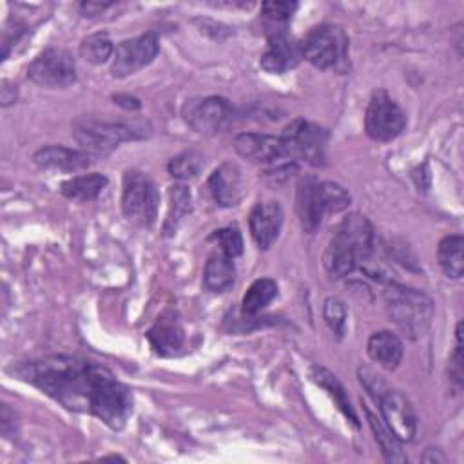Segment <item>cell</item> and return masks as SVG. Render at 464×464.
Returning a JSON list of instances; mask_svg holds the SVG:
<instances>
[{"label":"cell","instance_id":"d6986e66","mask_svg":"<svg viewBox=\"0 0 464 464\" xmlns=\"http://www.w3.org/2000/svg\"><path fill=\"white\" fill-rule=\"evenodd\" d=\"M34 163L40 169L49 170H63V172H80L85 170L92 161V156L85 150L67 149L62 145H49L34 152Z\"/></svg>","mask_w":464,"mask_h":464},{"label":"cell","instance_id":"83f0119b","mask_svg":"<svg viewBox=\"0 0 464 464\" xmlns=\"http://www.w3.org/2000/svg\"><path fill=\"white\" fill-rule=\"evenodd\" d=\"M277 295V283L274 279L263 277V279H256L246 294L243 295L241 301V310L243 315H256L257 312H261L274 297Z\"/></svg>","mask_w":464,"mask_h":464},{"label":"cell","instance_id":"30bf717a","mask_svg":"<svg viewBox=\"0 0 464 464\" xmlns=\"http://www.w3.org/2000/svg\"><path fill=\"white\" fill-rule=\"evenodd\" d=\"M406 127V114L399 103L382 89L375 91L368 102L364 129L375 141H392Z\"/></svg>","mask_w":464,"mask_h":464},{"label":"cell","instance_id":"7a4b0ae2","mask_svg":"<svg viewBox=\"0 0 464 464\" xmlns=\"http://www.w3.org/2000/svg\"><path fill=\"white\" fill-rule=\"evenodd\" d=\"M375 236L372 223L362 214H348L335 228L323 261L332 277H343L359 266H364L373 256Z\"/></svg>","mask_w":464,"mask_h":464},{"label":"cell","instance_id":"f1b7e54d","mask_svg":"<svg viewBox=\"0 0 464 464\" xmlns=\"http://www.w3.org/2000/svg\"><path fill=\"white\" fill-rule=\"evenodd\" d=\"M203 165H205L203 154L199 150H196V149H188V150H183L178 156H174L169 161L167 170H169V174L172 178L185 181V179L196 178L201 172Z\"/></svg>","mask_w":464,"mask_h":464},{"label":"cell","instance_id":"52a82bcc","mask_svg":"<svg viewBox=\"0 0 464 464\" xmlns=\"http://www.w3.org/2000/svg\"><path fill=\"white\" fill-rule=\"evenodd\" d=\"M160 194L152 179L140 170H127L123 176L121 210L127 219L140 227H150L156 219Z\"/></svg>","mask_w":464,"mask_h":464},{"label":"cell","instance_id":"8fae6325","mask_svg":"<svg viewBox=\"0 0 464 464\" xmlns=\"http://www.w3.org/2000/svg\"><path fill=\"white\" fill-rule=\"evenodd\" d=\"M160 51V40L156 31H147L140 36L123 40L118 44L112 58L111 72L116 78H125L149 65Z\"/></svg>","mask_w":464,"mask_h":464},{"label":"cell","instance_id":"484cf974","mask_svg":"<svg viewBox=\"0 0 464 464\" xmlns=\"http://www.w3.org/2000/svg\"><path fill=\"white\" fill-rule=\"evenodd\" d=\"M312 379H314L321 388H324V390L328 392V395L335 401L337 408H339V410L346 415V419H350V422L357 428V426H359L357 415H355V411H353V408H352V404H350V399H348V395H346L343 384L339 382V379H337L332 372H328L326 368H323V366H315V368L312 370Z\"/></svg>","mask_w":464,"mask_h":464},{"label":"cell","instance_id":"d6a6232c","mask_svg":"<svg viewBox=\"0 0 464 464\" xmlns=\"http://www.w3.org/2000/svg\"><path fill=\"white\" fill-rule=\"evenodd\" d=\"M297 9V2H285V0H272L261 4L263 16L272 24H286Z\"/></svg>","mask_w":464,"mask_h":464},{"label":"cell","instance_id":"6da1fadb","mask_svg":"<svg viewBox=\"0 0 464 464\" xmlns=\"http://www.w3.org/2000/svg\"><path fill=\"white\" fill-rule=\"evenodd\" d=\"M103 366L72 355L18 362L11 372L74 411H89L91 393Z\"/></svg>","mask_w":464,"mask_h":464},{"label":"cell","instance_id":"7c38bea8","mask_svg":"<svg viewBox=\"0 0 464 464\" xmlns=\"http://www.w3.org/2000/svg\"><path fill=\"white\" fill-rule=\"evenodd\" d=\"M232 114V107L223 96H207L190 100L183 105L187 125L199 134H216L223 129Z\"/></svg>","mask_w":464,"mask_h":464},{"label":"cell","instance_id":"4dcf8cb0","mask_svg":"<svg viewBox=\"0 0 464 464\" xmlns=\"http://www.w3.org/2000/svg\"><path fill=\"white\" fill-rule=\"evenodd\" d=\"M323 317L324 323L328 324V328L335 334V335H343L344 334V324H346V306L339 297H328L323 304Z\"/></svg>","mask_w":464,"mask_h":464},{"label":"cell","instance_id":"e575fe53","mask_svg":"<svg viewBox=\"0 0 464 464\" xmlns=\"http://www.w3.org/2000/svg\"><path fill=\"white\" fill-rule=\"evenodd\" d=\"M112 100H114V103L121 105V107L127 109V111H136V109H140V100L134 98V96H129V94H116V96H112Z\"/></svg>","mask_w":464,"mask_h":464},{"label":"cell","instance_id":"4316f807","mask_svg":"<svg viewBox=\"0 0 464 464\" xmlns=\"http://www.w3.org/2000/svg\"><path fill=\"white\" fill-rule=\"evenodd\" d=\"M364 413L368 419V424L375 435L377 444L381 446L382 455L386 457V460L390 462H404L406 455L401 450V440L390 431V428L384 424L382 419H379L373 411H370V408L364 406Z\"/></svg>","mask_w":464,"mask_h":464},{"label":"cell","instance_id":"4fadbf2b","mask_svg":"<svg viewBox=\"0 0 464 464\" xmlns=\"http://www.w3.org/2000/svg\"><path fill=\"white\" fill-rule=\"evenodd\" d=\"M375 401L384 424L401 442H411L417 433V417L411 402L397 390L386 388Z\"/></svg>","mask_w":464,"mask_h":464},{"label":"cell","instance_id":"277c9868","mask_svg":"<svg viewBox=\"0 0 464 464\" xmlns=\"http://www.w3.org/2000/svg\"><path fill=\"white\" fill-rule=\"evenodd\" d=\"M89 411L109 428L121 430L132 413V393L107 368H102L91 393Z\"/></svg>","mask_w":464,"mask_h":464},{"label":"cell","instance_id":"e0dca14e","mask_svg":"<svg viewBox=\"0 0 464 464\" xmlns=\"http://www.w3.org/2000/svg\"><path fill=\"white\" fill-rule=\"evenodd\" d=\"M283 225V208L277 201H259L248 216V227L259 248L266 250L277 239Z\"/></svg>","mask_w":464,"mask_h":464},{"label":"cell","instance_id":"ac0fdd59","mask_svg":"<svg viewBox=\"0 0 464 464\" xmlns=\"http://www.w3.org/2000/svg\"><path fill=\"white\" fill-rule=\"evenodd\" d=\"M208 188L212 198L221 207H234L241 201L245 194L243 176L236 163L219 165L208 178Z\"/></svg>","mask_w":464,"mask_h":464},{"label":"cell","instance_id":"836d02e7","mask_svg":"<svg viewBox=\"0 0 464 464\" xmlns=\"http://www.w3.org/2000/svg\"><path fill=\"white\" fill-rule=\"evenodd\" d=\"M359 381L366 388V392L373 395V399H377L386 390V384L379 379V375H375L368 368H359Z\"/></svg>","mask_w":464,"mask_h":464},{"label":"cell","instance_id":"8992f818","mask_svg":"<svg viewBox=\"0 0 464 464\" xmlns=\"http://www.w3.org/2000/svg\"><path fill=\"white\" fill-rule=\"evenodd\" d=\"M72 136L91 156H105L112 152L121 141L141 138L143 134L138 129L125 123L100 121L94 118H78L72 123Z\"/></svg>","mask_w":464,"mask_h":464},{"label":"cell","instance_id":"7402d4cb","mask_svg":"<svg viewBox=\"0 0 464 464\" xmlns=\"http://www.w3.org/2000/svg\"><path fill=\"white\" fill-rule=\"evenodd\" d=\"M236 268L230 257L225 254H212L203 270V285L212 292H223L234 285Z\"/></svg>","mask_w":464,"mask_h":464},{"label":"cell","instance_id":"d590c367","mask_svg":"<svg viewBox=\"0 0 464 464\" xmlns=\"http://www.w3.org/2000/svg\"><path fill=\"white\" fill-rule=\"evenodd\" d=\"M111 5V2H107V4H100V2H83L82 5H80V9H82V13L85 14V16H94V14H98L100 11H103L105 7H109Z\"/></svg>","mask_w":464,"mask_h":464},{"label":"cell","instance_id":"3957f363","mask_svg":"<svg viewBox=\"0 0 464 464\" xmlns=\"http://www.w3.org/2000/svg\"><path fill=\"white\" fill-rule=\"evenodd\" d=\"M384 306L390 319L411 339L424 335L433 317V303L424 292L395 283L384 290Z\"/></svg>","mask_w":464,"mask_h":464},{"label":"cell","instance_id":"d4e9b609","mask_svg":"<svg viewBox=\"0 0 464 464\" xmlns=\"http://www.w3.org/2000/svg\"><path fill=\"white\" fill-rule=\"evenodd\" d=\"M192 212V196L185 185H172L169 188V212L163 223L165 236H172L183 218Z\"/></svg>","mask_w":464,"mask_h":464},{"label":"cell","instance_id":"9c48e42d","mask_svg":"<svg viewBox=\"0 0 464 464\" xmlns=\"http://www.w3.org/2000/svg\"><path fill=\"white\" fill-rule=\"evenodd\" d=\"M27 76L40 87L65 89L76 82V63L69 51L47 47L29 63Z\"/></svg>","mask_w":464,"mask_h":464},{"label":"cell","instance_id":"2e32d148","mask_svg":"<svg viewBox=\"0 0 464 464\" xmlns=\"http://www.w3.org/2000/svg\"><path fill=\"white\" fill-rule=\"evenodd\" d=\"M303 58L299 44L285 29L268 34V47L261 56V67L266 72H286L294 69Z\"/></svg>","mask_w":464,"mask_h":464},{"label":"cell","instance_id":"f546056e","mask_svg":"<svg viewBox=\"0 0 464 464\" xmlns=\"http://www.w3.org/2000/svg\"><path fill=\"white\" fill-rule=\"evenodd\" d=\"M114 53L112 42L105 33H94L89 34L87 38L82 40L80 44V54L85 62L92 63V65H100L103 62H107L111 58V54Z\"/></svg>","mask_w":464,"mask_h":464},{"label":"cell","instance_id":"603a6c76","mask_svg":"<svg viewBox=\"0 0 464 464\" xmlns=\"http://www.w3.org/2000/svg\"><path fill=\"white\" fill-rule=\"evenodd\" d=\"M107 178L100 172L74 176L62 183V194L74 201H92L105 188Z\"/></svg>","mask_w":464,"mask_h":464},{"label":"cell","instance_id":"5b68a950","mask_svg":"<svg viewBox=\"0 0 464 464\" xmlns=\"http://www.w3.org/2000/svg\"><path fill=\"white\" fill-rule=\"evenodd\" d=\"M301 54L317 69H341L348 58V36L343 27L321 24L312 27L299 44Z\"/></svg>","mask_w":464,"mask_h":464},{"label":"cell","instance_id":"cb8c5ba5","mask_svg":"<svg viewBox=\"0 0 464 464\" xmlns=\"http://www.w3.org/2000/svg\"><path fill=\"white\" fill-rule=\"evenodd\" d=\"M462 248H464V237L460 234H451L439 241L437 259L442 272L448 277H453V279L462 277V272H464Z\"/></svg>","mask_w":464,"mask_h":464},{"label":"cell","instance_id":"ffe728a7","mask_svg":"<svg viewBox=\"0 0 464 464\" xmlns=\"http://www.w3.org/2000/svg\"><path fill=\"white\" fill-rule=\"evenodd\" d=\"M147 339L160 355H174L183 348L185 334L174 317H160L149 328Z\"/></svg>","mask_w":464,"mask_h":464},{"label":"cell","instance_id":"44dd1931","mask_svg":"<svg viewBox=\"0 0 464 464\" xmlns=\"http://www.w3.org/2000/svg\"><path fill=\"white\" fill-rule=\"evenodd\" d=\"M368 355L372 361L381 364L386 370H393L402 361V341L390 330H379L370 335L366 344Z\"/></svg>","mask_w":464,"mask_h":464},{"label":"cell","instance_id":"ba28073f","mask_svg":"<svg viewBox=\"0 0 464 464\" xmlns=\"http://www.w3.org/2000/svg\"><path fill=\"white\" fill-rule=\"evenodd\" d=\"M286 152V158L303 160L310 165H323L324 163V149L328 134L323 127L297 118L288 123L279 136Z\"/></svg>","mask_w":464,"mask_h":464},{"label":"cell","instance_id":"5bb4252c","mask_svg":"<svg viewBox=\"0 0 464 464\" xmlns=\"http://www.w3.org/2000/svg\"><path fill=\"white\" fill-rule=\"evenodd\" d=\"M234 149L241 158L259 165H274L286 158L281 138L270 134L241 132L234 138Z\"/></svg>","mask_w":464,"mask_h":464},{"label":"cell","instance_id":"9a60e30c","mask_svg":"<svg viewBox=\"0 0 464 464\" xmlns=\"http://www.w3.org/2000/svg\"><path fill=\"white\" fill-rule=\"evenodd\" d=\"M295 210L306 232H314L321 225L324 214H328L323 196V181L314 176H306L299 181L295 194Z\"/></svg>","mask_w":464,"mask_h":464},{"label":"cell","instance_id":"1f68e13d","mask_svg":"<svg viewBox=\"0 0 464 464\" xmlns=\"http://www.w3.org/2000/svg\"><path fill=\"white\" fill-rule=\"evenodd\" d=\"M214 239L218 241L221 254H225L230 259L237 257L243 252V236L237 227H225L216 230Z\"/></svg>","mask_w":464,"mask_h":464}]
</instances>
